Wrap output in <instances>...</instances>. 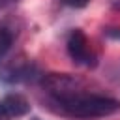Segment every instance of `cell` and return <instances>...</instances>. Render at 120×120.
I'll use <instances>...</instances> for the list:
<instances>
[{
	"label": "cell",
	"instance_id": "6da1fadb",
	"mask_svg": "<svg viewBox=\"0 0 120 120\" xmlns=\"http://www.w3.org/2000/svg\"><path fill=\"white\" fill-rule=\"evenodd\" d=\"M51 105L56 112L66 114L69 118H101L116 112L120 109V103L112 98L90 94L81 90H73L60 96H51Z\"/></svg>",
	"mask_w": 120,
	"mask_h": 120
},
{
	"label": "cell",
	"instance_id": "7a4b0ae2",
	"mask_svg": "<svg viewBox=\"0 0 120 120\" xmlns=\"http://www.w3.org/2000/svg\"><path fill=\"white\" fill-rule=\"evenodd\" d=\"M41 79L38 66L26 58H13L11 62L0 68V81L6 84H19V82H32Z\"/></svg>",
	"mask_w": 120,
	"mask_h": 120
},
{
	"label": "cell",
	"instance_id": "3957f363",
	"mask_svg": "<svg viewBox=\"0 0 120 120\" xmlns=\"http://www.w3.org/2000/svg\"><path fill=\"white\" fill-rule=\"evenodd\" d=\"M66 49H68V54L71 56V60L75 64L84 66V68H94L96 66V54L90 51L88 39L81 30H73L69 34Z\"/></svg>",
	"mask_w": 120,
	"mask_h": 120
},
{
	"label": "cell",
	"instance_id": "277c9868",
	"mask_svg": "<svg viewBox=\"0 0 120 120\" xmlns=\"http://www.w3.org/2000/svg\"><path fill=\"white\" fill-rule=\"evenodd\" d=\"M2 105L8 112L9 118H19V116H24L28 111H30V103L26 101V98H22L21 94H8L4 99H2Z\"/></svg>",
	"mask_w": 120,
	"mask_h": 120
},
{
	"label": "cell",
	"instance_id": "5b68a950",
	"mask_svg": "<svg viewBox=\"0 0 120 120\" xmlns=\"http://www.w3.org/2000/svg\"><path fill=\"white\" fill-rule=\"evenodd\" d=\"M11 45H13V32L6 26H0V60L8 54Z\"/></svg>",
	"mask_w": 120,
	"mask_h": 120
},
{
	"label": "cell",
	"instance_id": "8992f818",
	"mask_svg": "<svg viewBox=\"0 0 120 120\" xmlns=\"http://www.w3.org/2000/svg\"><path fill=\"white\" fill-rule=\"evenodd\" d=\"M105 36H107L109 39L120 41V28H107V30H105Z\"/></svg>",
	"mask_w": 120,
	"mask_h": 120
},
{
	"label": "cell",
	"instance_id": "52a82bcc",
	"mask_svg": "<svg viewBox=\"0 0 120 120\" xmlns=\"http://www.w3.org/2000/svg\"><path fill=\"white\" fill-rule=\"evenodd\" d=\"M66 6H71V8H82V6H86L90 0H62Z\"/></svg>",
	"mask_w": 120,
	"mask_h": 120
},
{
	"label": "cell",
	"instance_id": "ba28073f",
	"mask_svg": "<svg viewBox=\"0 0 120 120\" xmlns=\"http://www.w3.org/2000/svg\"><path fill=\"white\" fill-rule=\"evenodd\" d=\"M0 120H9V116H8V112H6L4 105H2V101H0Z\"/></svg>",
	"mask_w": 120,
	"mask_h": 120
},
{
	"label": "cell",
	"instance_id": "9c48e42d",
	"mask_svg": "<svg viewBox=\"0 0 120 120\" xmlns=\"http://www.w3.org/2000/svg\"><path fill=\"white\" fill-rule=\"evenodd\" d=\"M30 120H41V118H36V116H34V118H30Z\"/></svg>",
	"mask_w": 120,
	"mask_h": 120
},
{
	"label": "cell",
	"instance_id": "30bf717a",
	"mask_svg": "<svg viewBox=\"0 0 120 120\" xmlns=\"http://www.w3.org/2000/svg\"><path fill=\"white\" fill-rule=\"evenodd\" d=\"M8 2H17V0H8Z\"/></svg>",
	"mask_w": 120,
	"mask_h": 120
}]
</instances>
